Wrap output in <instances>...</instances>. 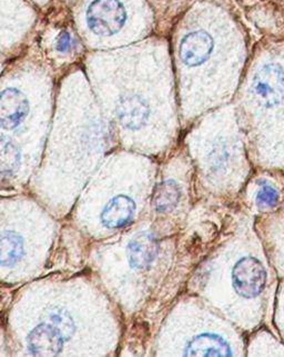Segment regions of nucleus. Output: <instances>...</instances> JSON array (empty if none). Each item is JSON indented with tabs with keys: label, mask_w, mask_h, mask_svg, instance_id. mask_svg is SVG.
Returning a JSON list of instances; mask_svg holds the SVG:
<instances>
[{
	"label": "nucleus",
	"mask_w": 284,
	"mask_h": 357,
	"mask_svg": "<svg viewBox=\"0 0 284 357\" xmlns=\"http://www.w3.org/2000/svg\"><path fill=\"white\" fill-rule=\"evenodd\" d=\"M127 22V11L119 0H93L87 10L88 27L98 36H113Z\"/></svg>",
	"instance_id": "f257e3e1"
},
{
	"label": "nucleus",
	"mask_w": 284,
	"mask_h": 357,
	"mask_svg": "<svg viewBox=\"0 0 284 357\" xmlns=\"http://www.w3.org/2000/svg\"><path fill=\"white\" fill-rule=\"evenodd\" d=\"M232 282L239 295L254 298L262 293L267 285V272L257 259L244 257L233 267Z\"/></svg>",
	"instance_id": "f03ea898"
},
{
	"label": "nucleus",
	"mask_w": 284,
	"mask_h": 357,
	"mask_svg": "<svg viewBox=\"0 0 284 357\" xmlns=\"http://www.w3.org/2000/svg\"><path fill=\"white\" fill-rule=\"evenodd\" d=\"M253 89L268 106L284 100V73L279 65H268L260 70L254 79Z\"/></svg>",
	"instance_id": "7ed1b4c3"
},
{
	"label": "nucleus",
	"mask_w": 284,
	"mask_h": 357,
	"mask_svg": "<svg viewBox=\"0 0 284 357\" xmlns=\"http://www.w3.org/2000/svg\"><path fill=\"white\" fill-rule=\"evenodd\" d=\"M29 112V102L19 89H7L0 93V127L11 130L22 124Z\"/></svg>",
	"instance_id": "20e7f679"
},
{
	"label": "nucleus",
	"mask_w": 284,
	"mask_h": 357,
	"mask_svg": "<svg viewBox=\"0 0 284 357\" xmlns=\"http://www.w3.org/2000/svg\"><path fill=\"white\" fill-rule=\"evenodd\" d=\"M213 39L203 31H194L182 39L180 45L181 61L187 66L196 67L210 57Z\"/></svg>",
	"instance_id": "39448f33"
},
{
	"label": "nucleus",
	"mask_w": 284,
	"mask_h": 357,
	"mask_svg": "<svg viewBox=\"0 0 284 357\" xmlns=\"http://www.w3.org/2000/svg\"><path fill=\"white\" fill-rule=\"evenodd\" d=\"M27 343L31 354L36 356H56L63 349V335L57 328L41 324L31 331Z\"/></svg>",
	"instance_id": "423d86ee"
},
{
	"label": "nucleus",
	"mask_w": 284,
	"mask_h": 357,
	"mask_svg": "<svg viewBox=\"0 0 284 357\" xmlns=\"http://www.w3.org/2000/svg\"><path fill=\"white\" fill-rule=\"evenodd\" d=\"M118 119L128 130H137L145 126L150 109L145 99L132 95L121 98L117 107Z\"/></svg>",
	"instance_id": "0eeeda50"
},
{
	"label": "nucleus",
	"mask_w": 284,
	"mask_h": 357,
	"mask_svg": "<svg viewBox=\"0 0 284 357\" xmlns=\"http://www.w3.org/2000/svg\"><path fill=\"white\" fill-rule=\"evenodd\" d=\"M134 211L136 204L132 198L125 195L117 196L112 198L102 211V224L111 229L125 227L134 218Z\"/></svg>",
	"instance_id": "6e6552de"
},
{
	"label": "nucleus",
	"mask_w": 284,
	"mask_h": 357,
	"mask_svg": "<svg viewBox=\"0 0 284 357\" xmlns=\"http://www.w3.org/2000/svg\"><path fill=\"white\" fill-rule=\"evenodd\" d=\"M158 253V243L153 235L140 233L128 246L129 263L134 268L143 269L155 261Z\"/></svg>",
	"instance_id": "1a4fd4ad"
},
{
	"label": "nucleus",
	"mask_w": 284,
	"mask_h": 357,
	"mask_svg": "<svg viewBox=\"0 0 284 357\" xmlns=\"http://www.w3.org/2000/svg\"><path fill=\"white\" fill-rule=\"evenodd\" d=\"M188 356H230L232 351L226 340L213 334H201L192 338L187 345Z\"/></svg>",
	"instance_id": "9d476101"
},
{
	"label": "nucleus",
	"mask_w": 284,
	"mask_h": 357,
	"mask_svg": "<svg viewBox=\"0 0 284 357\" xmlns=\"http://www.w3.org/2000/svg\"><path fill=\"white\" fill-rule=\"evenodd\" d=\"M24 255V242L14 231L0 234V265L14 266Z\"/></svg>",
	"instance_id": "9b49d317"
},
{
	"label": "nucleus",
	"mask_w": 284,
	"mask_h": 357,
	"mask_svg": "<svg viewBox=\"0 0 284 357\" xmlns=\"http://www.w3.org/2000/svg\"><path fill=\"white\" fill-rule=\"evenodd\" d=\"M180 188L178 187L175 181H164L162 184L157 187L155 195H153V206L157 212L167 213L173 211L180 199Z\"/></svg>",
	"instance_id": "f8f14e48"
},
{
	"label": "nucleus",
	"mask_w": 284,
	"mask_h": 357,
	"mask_svg": "<svg viewBox=\"0 0 284 357\" xmlns=\"http://www.w3.org/2000/svg\"><path fill=\"white\" fill-rule=\"evenodd\" d=\"M19 149L9 138H0V173L13 174L19 167Z\"/></svg>",
	"instance_id": "ddd939ff"
},
{
	"label": "nucleus",
	"mask_w": 284,
	"mask_h": 357,
	"mask_svg": "<svg viewBox=\"0 0 284 357\" xmlns=\"http://www.w3.org/2000/svg\"><path fill=\"white\" fill-rule=\"evenodd\" d=\"M50 319L55 323L57 330L61 332V335L70 336L74 333V321L66 312L61 311V310L52 312L50 314Z\"/></svg>",
	"instance_id": "4468645a"
},
{
	"label": "nucleus",
	"mask_w": 284,
	"mask_h": 357,
	"mask_svg": "<svg viewBox=\"0 0 284 357\" xmlns=\"http://www.w3.org/2000/svg\"><path fill=\"white\" fill-rule=\"evenodd\" d=\"M279 201V192L269 185L261 187L258 192L257 203L260 207H274Z\"/></svg>",
	"instance_id": "2eb2a0df"
},
{
	"label": "nucleus",
	"mask_w": 284,
	"mask_h": 357,
	"mask_svg": "<svg viewBox=\"0 0 284 357\" xmlns=\"http://www.w3.org/2000/svg\"><path fill=\"white\" fill-rule=\"evenodd\" d=\"M228 157H229V154H228L227 147L224 145H216L213 149L212 155H211L213 166L220 167L223 165L227 162Z\"/></svg>",
	"instance_id": "dca6fc26"
},
{
	"label": "nucleus",
	"mask_w": 284,
	"mask_h": 357,
	"mask_svg": "<svg viewBox=\"0 0 284 357\" xmlns=\"http://www.w3.org/2000/svg\"><path fill=\"white\" fill-rule=\"evenodd\" d=\"M71 50V37L68 31H61L58 36L57 50L61 52H67Z\"/></svg>",
	"instance_id": "f3484780"
}]
</instances>
